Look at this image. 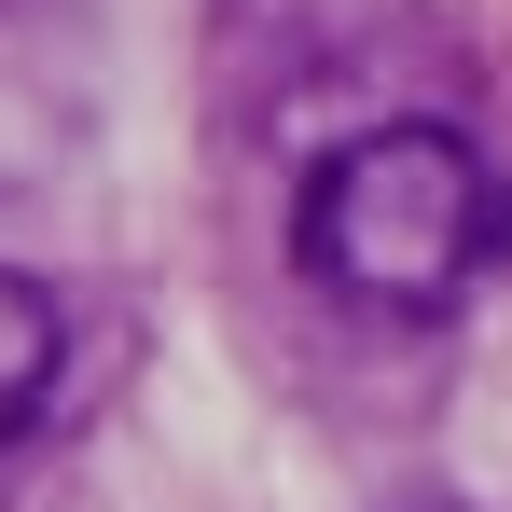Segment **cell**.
<instances>
[{"label": "cell", "mask_w": 512, "mask_h": 512, "mask_svg": "<svg viewBox=\"0 0 512 512\" xmlns=\"http://www.w3.org/2000/svg\"><path fill=\"white\" fill-rule=\"evenodd\" d=\"M56 374H70V319H56V291L0 263V443L56 402Z\"/></svg>", "instance_id": "7a4b0ae2"}, {"label": "cell", "mask_w": 512, "mask_h": 512, "mask_svg": "<svg viewBox=\"0 0 512 512\" xmlns=\"http://www.w3.org/2000/svg\"><path fill=\"white\" fill-rule=\"evenodd\" d=\"M499 236H512V194L485 167V139L443 125V111L346 125L291 194V277L346 319H388V333L457 319V291L485 277Z\"/></svg>", "instance_id": "6da1fadb"}]
</instances>
